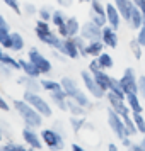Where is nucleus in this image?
<instances>
[{"label": "nucleus", "instance_id": "obj_1", "mask_svg": "<svg viewBox=\"0 0 145 151\" xmlns=\"http://www.w3.org/2000/svg\"><path fill=\"white\" fill-rule=\"evenodd\" d=\"M12 107H14V110L17 112V116L22 119L24 126L36 127V129H39L43 126L44 117H43L29 102H26L24 99H12Z\"/></svg>", "mask_w": 145, "mask_h": 151}, {"label": "nucleus", "instance_id": "obj_2", "mask_svg": "<svg viewBox=\"0 0 145 151\" xmlns=\"http://www.w3.org/2000/svg\"><path fill=\"white\" fill-rule=\"evenodd\" d=\"M34 34H36V37H38L43 44L50 46L51 49H58V48H60L62 39H63L56 31H51L50 22L48 21H43V19H38V21H36Z\"/></svg>", "mask_w": 145, "mask_h": 151}, {"label": "nucleus", "instance_id": "obj_3", "mask_svg": "<svg viewBox=\"0 0 145 151\" xmlns=\"http://www.w3.org/2000/svg\"><path fill=\"white\" fill-rule=\"evenodd\" d=\"M22 99L26 100V102H29L33 107H34L39 114H41L44 119H50V117L53 116V105H51V102H48L44 97H41V93L39 92H31V90H24V95H22Z\"/></svg>", "mask_w": 145, "mask_h": 151}, {"label": "nucleus", "instance_id": "obj_4", "mask_svg": "<svg viewBox=\"0 0 145 151\" xmlns=\"http://www.w3.org/2000/svg\"><path fill=\"white\" fill-rule=\"evenodd\" d=\"M41 139H43V144L50 148V150H62L65 148V136L63 132H60V129L56 127H44L41 129Z\"/></svg>", "mask_w": 145, "mask_h": 151}, {"label": "nucleus", "instance_id": "obj_5", "mask_svg": "<svg viewBox=\"0 0 145 151\" xmlns=\"http://www.w3.org/2000/svg\"><path fill=\"white\" fill-rule=\"evenodd\" d=\"M106 119H108V126L111 127L113 131V134L121 141L125 136H128V132H126V126H125V119L119 114H118L116 110H113L108 105V110H106Z\"/></svg>", "mask_w": 145, "mask_h": 151}, {"label": "nucleus", "instance_id": "obj_6", "mask_svg": "<svg viewBox=\"0 0 145 151\" xmlns=\"http://www.w3.org/2000/svg\"><path fill=\"white\" fill-rule=\"evenodd\" d=\"M80 80H82L84 87H85V90H87V93H89V95H92V99L101 100V99H104V97H106V92H104V90L97 85L96 78H94V75L90 73L89 70H87V71H80Z\"/></svg>", "mask_w": 145, "mask_h": 151}, {"label": "nucleus", "instance_id": "obj_7", "mask_svg": "<svg viewBox=\"0 0 145 151\" xmlns=\"http://www.w3.org/2000/svg\"><path fill=\"white\" fill-rule=\"evenodd\" d=\"M28 58H29V60H31L33 63H34L38 68H39L41 75H50V73H51V70H53V65H51V61H50L48 58L43 55V53H41V51H39L38 48H29Z\"/></svg>", "mask_w": 145, "mask_h": 151}, {"label": "nucleus", "instance_id": "obj_8", "mask_svg": "<svg viewBox=\"0 0 145 151\" xmlns=\"http://www.w3.org/2000/svg\"><path fill=\"white\" fill-rule=\"evenodd\" d=\"M104 99H106V102H108V105H109L111 109L116 110L121 117L131 116V110H130V107H128L126 100L119 99V97H118L116 93H113L111 90H108V92H106V97H104Z\"/></svg>", "mask_w": 145, "mask_h": 151}, {"label": "nucleus", "instance_id": "obj_9", "mask_svg": "<svg viewBox=\"0 0 145 151\" xmlns=\"http://www.w3.org/2000/svg\"><path fill=\"white\" fill-rule=\"evenodd\" d=\"M119 83L126 93H138V76L135 75V70L128 66L119 76Z\"/></svg>", "mask_w": 145, "mask_h": 151}, {"label": "nucleus", "instance_id": "obj_10", "mask_svg": "<svg viewBox=\"0 0 145 151\" xmlns=\"http://www.w3.org/2000/svg\"><path fill=\"white\" fill-rule=\"evenodd\" d=\"M22 139H24V143L28 144L31 150H41L43 148L41 134L36 131V127H29V126H26V127L22 129Z\"/></svg>", "mask_w": 145, "mask_h": 151}, {"label": "nucleus", "instance_id": "obj_11", "mask_svg": "<svg viewBox=\"0 0 145 151\" xmlns=\"http://www.w3.org/2000/svg\"><path fill=\"white\" fill-rule=\"evenodd\" d=\"M80 36H82L85 41H92V39H101V36H103V27H99L97 24L94 22L87 21L82 24V27H80Z\"/></svg>", "mask_w": 145, "mask_h": 151}, {"label": "nucleus", "instance_id": "obj_12", "mask_svg": "<svg viewBox=\"0 0 145 151\" xmlns=\"http://www.w3.org/2000/svg\"><path fill=\"white\" fill-rule=\"evenodd\" d=\"M103 42L106 44V48L116 49L118 42H119V36H118V31L114 27H111L109 24H106L103 27V36H101Z\"/></svg>", "mask_w": 145, "mask_h": 151}, {"label": "nucleus", "instance_id": "obj_13", "mask_svg": "<svg viewBox=\"0 0 145 151\" xmlns=\"http://www.w3.org/2000/svg\"><path fill=\"white\" fill-rule=\"evenodd\" d=\"M60 53L70 58V60H77V58H80V53H79V48H77V44L74 42L72 37H63L62 39V44H60V48H58Z\"/></svg>", "mask_w": 145, "mask_h": 151}, {"label": "nucleus", "instance_id": "obj_14", "mask_svg": "<svg viewBox=\"0 0 145 151\" xmlns=\"http://www.w3.org/2000/svg\"><path fill=\"white\" fill-rule=\"evenodd\" d=\"M106 19H108V24H109L111 27H114L116 31L119 29L121 22H123V17H121L118 7L113 2H111V4H106Z\"/></svg>", "mask_w": 145, "mask_h": 151}, {"label": "nucleus", "instance_id": "obj_15", "mask_svg": "<svg viewBox=\"0 0 145 151\" xmlns=\"http://www.w3.org/2000/svg\"><path fill=\"white\" fill-rule=\"evenodd\" d=\"M67 100H68V97H67V93H65L63 90L51 92V93H50V102H51V105L56 107L58 110H62V112H68Z\"/></svg>", "mask_w": 145, "mask_h": 151}, {"label": "nucleus", "instance_id": "obj_16", "mask_svg": "<svg viewBox=\"0 0 145 151\" xmlns=\"http://www.w3.org/2000/svg\"><path fill=\"white\" fill-rule=\"evenodd\" d=\"M17 85H22V87H24V90H31V92H41V90H43L39 78L24 75V73L17 78Z\"/></svg>", "mask_w": 145, "mask_h": 151}, {"label": "nucleus", "instance_id": "obj_17", "mask_svg": "<svg viewBox=\"0 0 145 151\" xmlns=\"http://www.w3.org/2000/svg\"><path fill=\"white\" fill-rule=\"evenodd\" d=\"M60 83H62V90L67 93L68 99H74L75 93L80 90V88H79L77 80H75V78H72V76H63L62 80H60Z\"/></svg>", "mask_w": 145, "mask_h": 151}, {"label": "nucleus", "instance_id": "obj_18", "mask_svg": "<svg viewBox=\"0 0 145 151\" xmlns=\"http://www.w3.org/2000/svg\"><path fill=\"white\" fill-rule=\"evenodd\" d=\"M113 4L118 7L119 14H121V17H123V21L128 24L130 15H131V10H133V7H135L133 0H113Z\"/></svg>", "mask_w": 145, "mask_h": 151}, {"label": "nucleus", "instance_id": "obj_19", "mask_svg": "<svg viewBox=\"0 0 145 151\" xmlns=\"http://www.w3.org/2000/svg\"><path fill=\"white\" fill-rule=\"evenodd\" d=\"M19 65H21V71L24 73V75L34 76V78H39V76H41L39 68H38L29 58H26V60H24V58H19Z\"/></svg>", "mask_w": 145, "mask_h": 151}, {"label": "nucleus", "instance_id": "obj_20", "mask_svg": "<svg viewBox=\"0 0 145 151\" xmlns=\"http://www.w3.org/2000/svg\"><path fill=\"white\" fill-rule=\"evenodd\" d=\"M92 75H94V78H96L97 85H99L104 92H108V90H109L111 82H113V76L108 73V70H97L96 73H92Z\"/></svg>", "mask_w": 145, "mask_h": 151}, {"label": "nucleus", "instance_id": "obj_21", "mask_svg": "<svg viewBox=\"0 0 145 151\" xmlns=\"http://www.w3.org/2000/svg\"><path fill=\"white\" fill-rule=\"evenodd\" d=\"M144 24V12L135 5L133 10H131V15H130V21H128V26H130L133 31H138Z\"/></svg>", "mask_w": 145, "mask_h": 151}, {"label": "nucleus", "instance_id": "obj_22", "mask_svg": "<svg viewBox=\"0 0 145 151\" xmlns=\"http://www.w3.org/2000/svg\"><path fill=\"white\" fill-rule=\"evenodd\" d=\"M106 44L103 42V39H92V41H87V53H89V58H96L104 51Z\"/></svg>", "mask_w": 145, "mask_h": 151}, {"label": "nucleus", "instance_id": "obj_23", "mask_svg": "<svg viewBox=\"0 0 145 151\" xmlns=\"http://www.w3.org/2000/svg\"><path fill=\"white\" fill-rule=\"evenodd\" d=\"M126 104H128L131 112H144L142 99H140L138 93H126Z\"/></svg>", "mask_w": 145, "mask_h": 151}, {"label": "nucleus", "instance_id": "obj_24", "mask_svg": "<svg viewBox=\"0 0 145 151\" xmlns=\"http://www.w3.org/2000/svg\"><path fill=\"white\" fill-rule=\"evenodd\" d=\"M67 105H68L70 116H82V117H87V107H84V105H80V104H77L74 99H68V100H67Z\"/></svg>", "mask_w": 145, "mask_h": 151}, {"label": "nucleus", "instance_id": "obj_25", "mask_svg": "<svg viewBox=\"0 0 145 151\" xmlns=\"http://www.w3.org/2000/svg\"><path fill=\"white\" fill-rule=\"evenodd\" d=\"M0 148H2L4 151H26L29 146L26 143H17V141H14L12 137H9L7 143H4Z\"/></svg>", "mask_w": 145, "mask_h": 151}, {"label": "nucleus", "instance_id": "obj_26", "mask_svg": "<svg viewBox=\"0 0 145 151\" xmlns=\"http://www.w3.org/2000/svg\"><path fill=\"white\" fill-rule=\"evenodd\" d=\"M68 122H70V127H72V131H74L75 134H79V132H80V131L85 127L87 121H85V117H82V116H70Z\"/></svg>", "mask_w": 145, "mask_h": 151}, {"label": "nucleus", "instance_id": "obj_27", "mask_svg": "<svg viewBox=\"0 0 145 151\" xmlns=\"http://www.w3.org/2000/svg\"><path fill=\"white\" fill-rule=\"evenodd\" d=\"M0 63H5V65H9V66H12L15 71H21L19 58H14V56H10V53H7V51H2V55H0Z\"/></svg>", "mask_w": 145, "mask_h": 151}, {"label": "nucleus", "instance_id": "obj_28", "mask_svg": "<svg viewBox=\"0 0 145 151\" xmlns=\"http://www.w3.org/2000/svg\"><path fill=\"white\" fill-rule=\"evenodd\" d=\"M39 82H41L43 90H44V92H48V93L62 90V83H60V82H56V80H51V78H41Z\"/></svg>", "mask_w": 145, "mask_h": 151}, {"label": "nucleus", "instance_id": "obj_29", "mask_svg": "<svg viewBox=\"0 0 145 151\" xmlns=\"http://www.w3.org/2000/svg\"><path fill=\"white\" fill-rule=\"evenodd\" d=\"M10 37H12L10 51H12V53H19V51H22V49H24V37H22V34L12 31V32H10Z\"/></svg>", "mask_w": 145, "mask_h": 151}, {"label": "nucleus", "instance_id": "obj_30", "mask_svg": "<svg viewBox=\"0 0 145 151\" xmlns=\"http://www.w3.org/2000/svg\"><path fill=\"white\" fill-rule=\"evenodd\" d=\"M97 61H99V66H101V70H111L113 66H114V61H113V56L109 55V53H106V51H103L99 56H96Z\"/></svg>", "mask_w": 145, "mask_h": 151}, {"label": "nucleus", "instance_id": "obj_31", "mask_svg": "<svg viewBox=\"0 0 145 151\" xmlns=\"http://www.w3.org/2000/svg\"><path fill=\"white\" fill-rule=\"evenodd\" d=\"M67 27H68V32H70V37H74V36L80 34V27H82V24L79 22L75 15H70L68 19H67Z\"/></svg>", "mask_w": 145, "mask_h": 151}, {"label": "nucleus", "instance_id": "obj_32", "mask_svg": "<svg viewBox=\"0 0 145 151\" xmlns=\"http://www.w3.org/2000/svg\"><path fill=\"white\" fill-rule=\"evenodd\" d=\"M67 19H68V15L65 14V10H62V9H55V10H53V15H51V24H53L55 29H56L58 26L65 24Z\"/></svg>", "mask_w": 145, "mask_h": 151}, {"label": "nucleus", "instance_id": "obj_33", "mask_svg": "<svg viewBox=\"0 0 145 151\" xmlns=\"http://www.w3.org/2000/svg\"><path fill=\"white\" fill-rule=\"evenodd\" d=\"M74 42L77 44V48H79V53H80V58H89V53H87V41L84 39L80 34H77L72 37Z\"/></svg>", "mask_w": 145, "mask_h": 151}, {"label": "nucleus", "instance_id": "obj_34", "mask_svg": "<svg viewBox=\"0 0 145 151\" xmlns=\"http://www.w3.org/2000/svg\"><path fill=\"white\" fill-rule=\"evenodd\" d=\"M144 46L140 44V42L137 41V37L135 39H131L130 41V51L133 53V56H135V60H142V56H144Z\"/></svg>", "mask_w": 145, "mask_h": 151}, {"label": "nucleus", "instance_id": "obj_35", "mask_svg": "<svg viewBox=\"0 0 145 151\" xmlns=\"http://www.w3.org/2000/svg\"><path fill=\"white\" fill-rule=\"evenodd\" d=\"M123 119H125V126H126V132H128V136L135 137L137 134H140L138 129H137V124H135V121H133V117L126 116V117H123Z\"/></svg>", "mask_w": 145, "mask_h": 151}, {"label": "nucleus", "instance_id": "obj_36", "mask_svg": "<svg viewBox=\"0 0 145 151\" xmlns=\"http://www.w3.org/2000/svg\"><path fill=\"white\" fill-rule=\"evenodd\" d=\"M131 117L137 124V129L140 134H145V117H144V112H131Z\"/></svg>", "mask_w": 145, "mask_h": 151}, {"label": "nucleus", "instance_id": "obj_37", "mask_svg": "<svg viewBox=\"0 0 145 151\" xmlns=\"http://www.w3.org/2000/svg\"><path fill=\"white\" fill-rule=\"evenodd\" d=\"M74 100H75L77 104H80V105H84V107H92V102H90V99H89V95L85 93V92H82V90H79L75 93V97H74Z\"/></svg>", "mask_w": 145, "mask_h": 151}, {"label": "nucleus", "instance_id": "obj_38", "mask_svg": "<svg viewBox=\"0 0 145 151\" xmlns=\"http://www.w3.org/2000/svg\"><path fill=\"white\" fill-rule=\"evenodd\" d=\"M51 15H53V9L50 7V5H43V7L38 9V17L43 19V21L51 22Z\"/></svg>", "mask_w": 145, "mask_h": 151}, {"label": "nucleus", "instance_id": "obj_39", "mask_svg": "<svg viewBox=\"0 0 145 151\" xmlns=\"http://www.w3.org/2000/svg\"><path fill=\"white\" fill-rule=\"evenodd\" d=\"M89 17H90V21L94 22V24H97L99 27H104V26L108 24V19H106V15L96 14V12H92V10L89 12Z\"/></svg>", "mask_w": 145, "mask_h": 151}, {"label": "nucleus", "instance_id": "obj_40", "mask_svg": "<svg viewBox=\"0 0 145 151\" xmlns=\"http://www.w3.org/2000/svg\"><path fill=\"white\" fill-rule=\"evenodd\" d=\"M90 10L96 12V14L106 15V5H104L101 0H90Z\"/></svg>", "mask_w": 145, "mask_h": 151}, {"label": "nucleus", "instance_id": "obj_41", "mask_svg": "<svg viewBox=\"0 0 145 151\" xmlns=\"http://www.w3.org/2000/svg\"><path fill=\"white\" fill-rule=\"evenodd\" d=\"M2 2H4L12 12H15V14H21L22 12V7H21V4H19V0H2Z\"/></svg>", "mask_w": 145, "mask_h": 151}, {"label": "nucleus", "instance_id": "obj_42", "mask_svg": "<svg viewBox=\"0 0 145 151\" xmlns=\"http://www.w3.org/2000/svg\"><path fill=\"white\" fill-rule=\"evenodd\" d=\"M14 71L15 70L12 68V66H9L5 63H0V76H2V78H10Z\"/></svg>", "mask_w": 145, "mask_h": 151}, {"label": "nucleus", "instance_id": "obj_43", "mask_svg": "<svg viewBox=\"0 0 145 151\" xmlns=\"http://www.w3.org/2000/svg\"><path fill=\"white\" fill-rule=\"evenodd\" d=\"M22 10H24V14H28V15H36L38 14V7H36L34 4H31V2H24Z\"/></svg>", "mask_w": 145, "mask_h": 151}, {"label": "nucleus", "instance_id": "obj_44", "mask_svg": "<svg viewBox=\"0 0 145 151\" xmlns=\"http://www.w3.org/2000/svg\"><path fill=\"white\" fill-rule=\"evenodd\" d=\"M138 95L145 100V75L138 76Z\"/></svg>", "mask_w": 145, "mask_h": 151}, {"label": "nucleus", "instance_id": "obj_45", "mask_svg": "<svg viewBox=\"0 0 145 151\" xmlns=\"http://www.w3.org/2000/svg\"><path fill=\"white\" fill-rule=\"evenodd\" d=\"M56 32L62 36V37H70L68 27H67V22H65V24H62V26H58V27H56Z\"/></svg>", "mask_w": 145, "mask_h": 151}, {"label": "nucleus", "instance_id": "obj_46", "mask_svg": "<svg viewBox=\"0 0 145 151\" xmlns=\"http://www.w3.org/2000/svg\"><path fill=\"white\" fill-rule=\"evenodd\" d=\"M137 41L145 48V26H142V27L137 31Z\"/></svg>", "mask_w": 145, "mask_h": 151}, {"label": "nucleus", "instance_id": "obj_47", "mask_svg": "<svg viewBox=\"0 0 145 151\" xmlns=\"http://www.w3.org/2000/svg\"><path fill=\"white\" fill-rule=\"evenodd\" d=\"M0 110H4V112H9L10 110V104L7 102V99L0 93Z\"/></svg>", "mask_w": 145, "mask_h": 151}, {"label": "nucleus", "instance_id": "obj_48", "mask_svg": "<svg viewBox=\"0 0 145 151\" xmlns=\"http://www.w3.org/2000/svg\"><path fill=\"white\" fill-rule=\"evenodd\" d=\"M97 70H101L99 61H97V58H92V60L89 61V71H90V73H96Z\"/></svg>", "mask_w": 145, "mask_h": 151}, {"label": "nucleus", "instance_id": "obj_49", "mask_svg": "<svg viewBox=\"0 0 145 151\" xmlns=\"http://www.w3.org/2000/svg\"><path fill=\"white\" fill-rule=\"evenodd\" d=\"M0 29H5V31H12L10 29V24H9V21L4 17V15L0 14Z\"/></svg>", "mask_w": 145, "mask_h": 151}, {"label": "nucleus", "instance_id": "obj_50", "mask_svg": "<svg viewBox=\"0 0 145 151\" xmlns=\"http://www.w3.org/2000/svg\"><path fill=\"white\" fill-rule=\"evenodd\" d=\"M56 4L60 5V7H65V9H68L74 5V0H56Z\"/></svg>", "mask_w": 145, "mask_h": 151}, {"label": "nucleus", "instance_id": "obj_51", "mask_svg": "<svg viewBox=\"0 0 145 151\" xmlns=\"http://www.w3.org/2000/svg\"><path fill=\"white\" fill-rule=\"evenodd\" d=\"M133 143V139H131V136H125L123 139H121V144H123L125 148H130V144Z\"/></svg>", "mask_w": 145, "mask_h": 151}, {"label": "nucleus", "instance_id": "obj_52", "mask_svg": "<svg viewBox=\"0 0 145 151\" xmlns=\"http://www.w3.org/2000/svg\"><path fill=\"white\" fill-rule=\"evenodd\" d=\"M128 150H131V151H144V150H142V144H140V141H138V143H135V141H133V143L130 144V148H128Z\"/></svg>", "mask_w": 145, "mask_h": 151}, {"label": "nucleus", "instance_id": "obj_53", "mask_svg": "<svg viewBox=\"0 0 145 151\" xmlns=\"http://www.w3.org/2000/svg\"><path fill=\"white\" fill-rule=\"evenodd\" d=\"M133 4H135V5H137V7L145 14V0H133Z\"/></svg>", "mask_w": 145, "mask_h": 151}, {"label": "nucleus", "instance_id": "obj_54", "mask_svg": "<svg viewBox=\"0 0 145 151\" xmlns=\"http://www.w3.org/2000/svg\"><path fill=\"white\" fill-rule=\"evenodd\" d=\"M70 148H72L74 151H84V146H80L79 143H74L72 146H70Z\"/></svg>", "mask_w": 145, "mask_h": 151}, {"label": "nucleus", "instance_id": "obj_55", "mask_svg": "<svg viewBox=\"0 0 145 151\" xmlns=\"http://www.w3.org/2000/svg\"><path fill=\"white\" fill-rule=\"evenodd\" d=\"M106 148H108L109 151H116V150H118V144H114V143H109L108 146H106Z\"/></svg>", "mask_w": 145, "mask_h": 151}, {"label": "nucleus", "instance_id": "obj_56", "mask_svg": "<svg viewBox=\"0 0 145 151\" xmlns=\"http://www.w3.org/2000/svg\"><path fill=\"white\" fill-rule=\"evenodd\" d=\"M140 144H142V150L145 151V134H142V139H140Z\"/></svg>", "mask_w": 145, "mask_h": 151}, {"label": "nucleus", "instance_id": "obj_57", "mask_svg": "<svg viewBox=\"0 0 145 151\" xmlns=\"http://www.w3.org/2000/svg\"><path fill=\"white\" fill-rule=\"evenodd\" d=\"M4 136H5V132L2 129V126H0V141H4Z\"/></svg>", "mask_w": 145, "mask_h": 151}, {"label": "nucleus", "instance_id": "obj_58", "mask_svg": "<svg viewBox=\"0 0 145 151\" xmlns=\"http://www.w3.org/2000/svg\"><path fill=\"white\" fill-rule=\"evenodd\" d=\"M80 4H90V0H79Z\"/></svg>", "mask_w": 145, "mask_h": 151}, {"label": "nucleus", "instance_id": "obj_59", "mask_svg": "<svg viewBox=\"0 0 145 151\" xmlns=\"http://www.w3.org/2000/svg\"><path fill=\"white\" fill-rule=\"evenodd\" d=\"M2 51H4V48H2V46H0V55H2Z\"/></svg>", "mask_w": 145, "mask_h": 151}, {"label": "nucleus", "instance_id": "obj_60", "mask_svg": "<svg viewBox=\"0 0 145 151\" xmlns=\"http://www.w3.org/2000/svg\"><path fill=\"white\" fill-rule=\"evenodd\" d=\"M142 26H145V14H144V24H142Z\"/></svg>", "mask_w": 145, "mask_h": 151}]
</instances>
